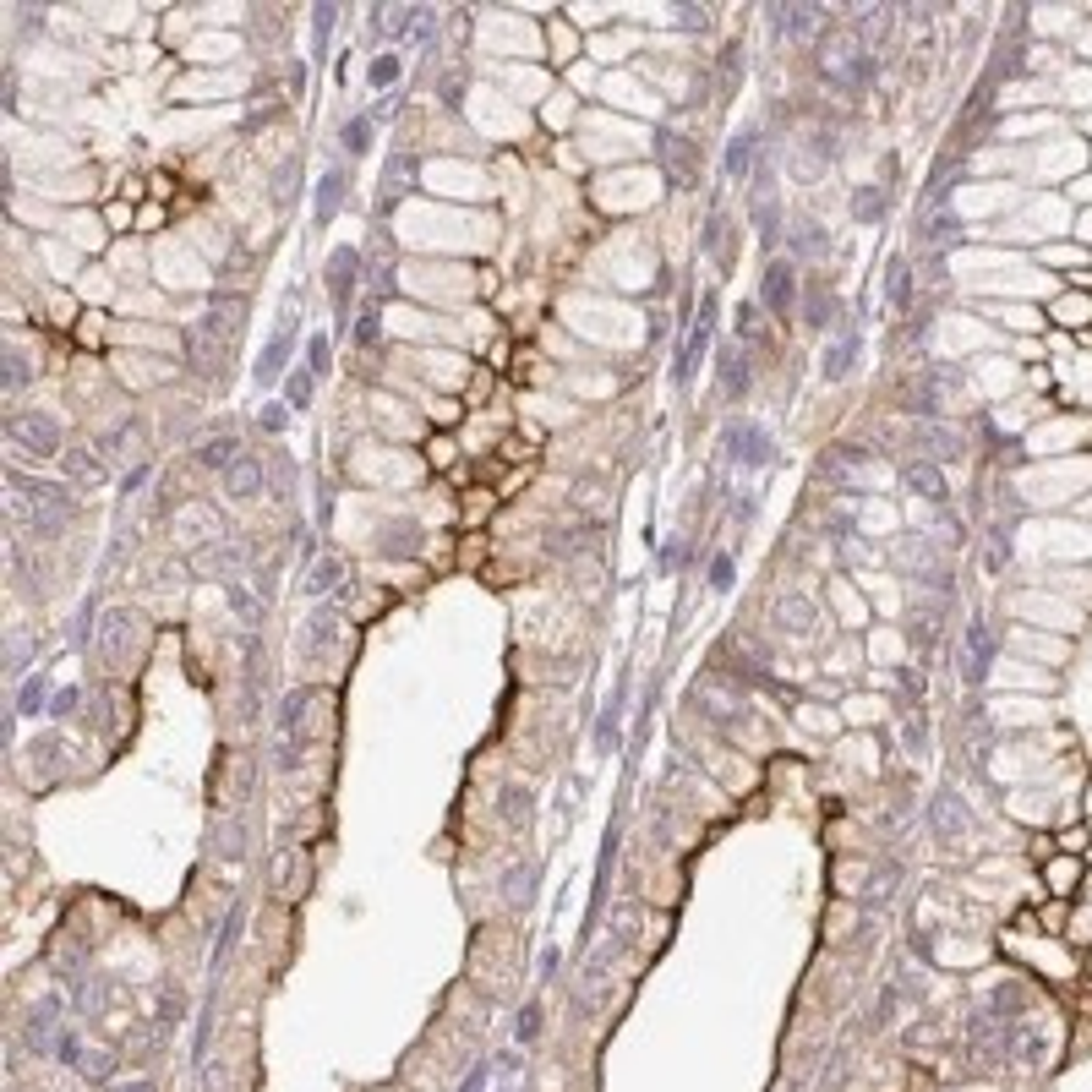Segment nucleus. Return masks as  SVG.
Wrapping results in <instances>:
<instances>
[{"instance_id":"nucleus-1","label":"nucleus","mask_w":1092,"mask_h":1092,"mask_svg":"<svg viewBox=\"0 0 1092 1092\" xmlns=\"http://www.w3.org/2000/svg\"><path fill=\"white\" fill-rule=\"evenodd\" d=\"M6 513L28 536H60L71 525V513H77V498L60 481H33V475L12 471L6 475Z\"/></svg>"},{"instance_id":"nucleus-2","label":"nucleus","mask_w":1092,"mask_h":1092,"mask_svg":"<svg viewBox=\"0 0 1092 1092\" xmlns=\"http://www.w3.org/2000/svg\"><path fill=\"white\" fill-rule=\"evenodd\" d=\"M819 56V77H825L836 94H869L874 71H880V60H874V50L857 33H825V39L814 44Z\"/></svg>"},{"instance_id":"nucleus-3","label":"nucleus","mask_w":1092,"mask_h":1092,"mask_svg":"<svg viewBox=\"0 0 1092 1092\" xmlns=\"http://www.w3.org/2000/svg\"><path fill=\"white\" fill-rule=\"evenodd\" d=\"M656 165L678 192H689V186H699V142L672 132V126H656Z\"/></svg>"},{"instance_id":"nucleus-4","label":"nucleus","mask_w":1092,"mask_h":1092,"mask_svg":"<svg viewBox=\"0 0 1092 1092\" xmlns=\"http://www.w3.org/2000/svg\"><path fill=\"white\" fill-rule=\"evenodd\" d=\"M6 432H12V443L22 448V454H33V459H56V454H66V432H60V421L56 415H44V410H22V415H12L6 421Z\"/></svg>"},{"instance_id":"nucleus-5","label":"nucleus","mask_w":1092,"mask_h":1092,"mask_svg":"<svg viewBox=\"0 0 1092 1092\" xmlns=\"http://www.w3.org/2000/svg\"><path fill=\"white\" fill-rule=\"evenodd\" d=\"M798 301H803V290H798V263H792V257H771V263H765V274H760V306H765V318H771V322H787Z\"/></svg>"},{"instance_id":"nucleus-6","label":"nucleus","mask_w":1092,"mask_h":1092,"mask_svg":"<svg viewBox=\"0 0 1092 1092\" xmlns=\"http://www.w3.org/2000/svg\"><path fill=\"white\" fill-rule=\"evenodd\" d=\"M721 448H727V459H733L737 471H765L775 459V437L765 427H754V421H727L721 427Z\"/></svg>"},{"instance_id":"nucleus-7","label":"nucleus","mask_w":1092,"mask_h":1092,"mask_svg":"<svg viewBox=\"0 0 1092 1092\" xmlns=\"http://www.w3.org/2000/svg\"><path fill=\"white\" fill-rule=\"evenodd\" d=\"M710 339H716V295H699V318L689 322V333H683V345H678V360H672V383L678 388L694 383V366H699V356H710Z\"/></svg>"},{"instance_id":"nucleus-8","label":"nucleus","mask_w":1092,"mask_h":1092,"mask_svg":"<svg viewBox=\"0 0 1092 1092\" xmlns=\"http://www.w3.org/2000/svg\"><path fill=\"white\" fill-rule=\"evenodd\" d=\"M290 350H295V301L284 306V318H279L274 339L263 345V356H257V366H251V377H257V388H274L279 372L290 366Z\"/></svg>"},{"instance_id":"nucleus-9","label":"nucleus","mask_w":1092,"mask_h":1092,"mask_svg":"<svg viewBox=\"0 0 1092 1092\" xmlns=\"http://www.w3.org/2000/svg\"><path fill=\"white\" fill-rule=\"evenodd\" d=\"M137 639H142V628H137V618H132V607H110V612H104V622H98L94 645L104 650L115 666H121V661H132Z\"/></svg>"},{"instance_id":"nucleus-10","label":"nucleus","mask_w":1092,"mask_h":1092,"mask_svg":"<svg viewBox=\"0 0 1092 1092\" xmlns=\"http://www.w3.org/2000/svg\"><path fill=\"white\" fill-rule=\"evenodd\" d=\"M360 290V251L356 246H333L328 257V295H333V312L339 322H350V301Z\"/></svg>"},{"instance_id":"nucleus-11","label":"nucleus","mask_w":1092,"mask_h":1092,"mask_svg":"<svg viewBox=\"0 0 1092 1092\" xmlns=\"http://www.w3.org/2000/svg\"><path fill=\"white\" fill-rule=\"evenodd\" d=\"M819 22H825V12H819V6H798V0H787V6H771V33L781 44H809L819 33Z\"/></svg>"},{"instance_id":"nucleus-12","label":"nucleus","mask_w":1092,"mask_h":1092,"mask_svg":"<svg viewBox=\"0 0 1092 1092\" xmlns=\"http://www.w3.org/2000/svg\"><path fill=\"white\" fill-rule=\"evenodd\" d=\"M760 142H765V132L760 126H743V132H733V142H727V159H721V175L727 180H754L760 175Z\"/></svg>"},{"instance_id":"nucleus-13","label":"nucleus","mask_w":1092,"mask_h":1092,"mask_svg":"<svg viewBox=\"0 0 1092 1092\" xmlns=\"http://www.w3.org/2000/svg\"><path fill=\"white\" fill-rule=\"evenodd\" d=\"M787 257L792 263H819V257H830V230L819 219H809V213L787 219Z\"/></svg>"},{"instance_id":"nucleus-14","label":"nucleus","mask_w":1092,"mask_h":1092,"mask_svg":"<svg viewBox=\"0 0 1092 1092\" xmlns=\"http://www.w3.org/2000/svg\"><path fill=\"white\" fill-rule=\"evenodd\" d=\"M775 622H781V634H792V639H814L819 628H825V618H819V607L809 595H781V601H775Z\"/></svg>"},{"instance_id":"nucleus-15","label":"nucleus","mask_w":1092,"mask_h":1092,"mask_svg":"<svg viewBox=\"0 0 1092 1092\" xmlns=\"http://www.w3.org/2000/svg\"><path fill=\"white\" fill-rule=\"evenodd\" d=\"M819 471H825L836 486H869V454L852 448V443H836L825 459H819Z\"/></svg>"},{"instance_id":"nucleus-16","label":"nucleus","mask_w":1092,"mask_h":1092,"mask_svg":"<svg viewBox=\"0 0 1092 1092\" xmlns=\"http://www.w3.org/2000/svg\"><path fill=\"white\" fill-rule=\"evenodd\" d=\"M995 666V639H989V622L983 618H967V656H961V678L967 683H983Z\"/></svg>"},{"instance_id":"nucleus-17","label":"nucleus","mask_w":1092,"mask_h":1092,"mask_svg":"<svg viewBox=\"0 0 1092 1092\" xmlns=\"http://www.w3.org/2000/svg\"><path fill=\"white\" fill-rule=\"evenodd\" d=\"M716 377H721V394H727V399H743L748 383H754V366H748L743 345H721L716 350Z\"/></svg>"},{"instance_id":"nucleus-18","label":"nucleus","mask_w":1092,"mask_h":1092,"mask_svg":"<svg viewBox=\"0 0 1092 1092\" xmlns=\"http://www.w3.org/2000/svg\"><path fill=\"white\" fill-rule=\"evenodd\" d=\"M737 345H748V350H771L775 345V322L765 318L760 301H743V306H737Z\"/></svg>"},{"instance_id":"nucleus-19","label":"nucleus","mask_w":1092,"mask_h":1092,"mask_svg":"<svg viewBox=\"0 0 1092 1092\" xmlns=\"http://www.w3.org/2000/svg\"><path fill=\"white\" fill-rule=\"evenodd\" d=\"M219 481H224V492H230V498H257V492H263V481H268V475H263V459L241 454L236 465L219 475Z\"/></svg>"},{"instance_id":"nucleus-20","label":"nucleus","mask_w":1092,"mask_h":1092,"mask_svg":"<svg viewBox=\"0 0 1092 1092\" xmlns=\"http://www.w3.org/2000/svg\"><path fill=\"white\" fill-rule=\"evenodd\" d=\"M857 350H863V333H857V328H847L842 339H836V345L825 350V366H819V372H825V383H842V377H852Z\"/></svg>"},{"instance_id":"nucleus-21","label":"nucleus","mask_w":1092,"mask_h":1092,"mask_svg":"<svg viewBox=\"0 0 1092 1092\" xmlns=\"http://www.w3.org/2000/svg\"><path fill=\"white\" fill-rule=\"evenodd\" d=\"M901 481L913 486V492H923L928 503H945V498H951V486L940 481V465H934V459H907V465H901Z\"/></svg>"},{"instance_id":"nucleus-22","label":"nucleus","mask_w":1092,"mask_h":1092,"mask_svg":"<svg viewBox=\"0 0 1092 1092\" xmlns=\"http://www.w3.org/2000/svg\"><path fill=\"white\" fill-rule=\"evenodd\" d=\"M377 552L383 557H415L421 552V525L415 519H394V525L377 530Z\"/></svg>"},{"instance_id":"nucleus-23","label":"nucleus","mask_w":1092,"mask_h":1092,"mask_svg":"<svg viewBox=\"0 0 1092 1092\" xmlns=\"http://www.w3.org/2000/svg\"><path fill=\"white\" fill-rule=\"evenodd\" d=\"M66 481L71 486H88V492H98V486L110 481V471H104V459L98 454H88V448H66Z\"/></svg>"},{"instance_id":"nucleus-24","label":"nucleus","mask_w":1092,"mask_h":1092,"mask_svg":"<svg viewBox=\"0 0 1092 1092\" xmlns=\"http://www.w3.org/2000/svg\"><path fill=\"white\" fill-rule=\"evenodd\" d=\"M928 819H934V830H940V836H961V830H967V803L956 798V792H934V809H928Z\"/></svg>"},{"instance_id":"nucleus-25","label":"nucleus","mask_w":1092,"mask_h":1092,"mask_svg":"<svg viewBox=\"0 0 1092 1092\" xmlns=\"http://www.w3.org/2000/svg\"><path fill=\"white\" fill-rule=\"evenodd\" d=\"M333 634H339V618H333V607H318L312 618H306V628H301L306 656H322V650L333 645Z\"/></svg>"},{"instance_id":"nucleus-26","label":"nucleus","mask_w":1092,"mask_h":1092,"mask_svg":"<svg viewBox=\"0 0 1092 1092\" xmlns=\"http://www.w3.org/2000/svg\"><path fill=\"white\" fill-rule=\"evenodd\" d=\"M803 306H809V312H803L809 328H830V322L842 318V301H836L825 284H809V290H803Z\"/></svg>"},{"instance_id":"nucleus-27","label":"nucleus","mask_w":1092,"mask_h":1092,"mask_svg":"<svg viewBox=\"0 0 1092 1092\" xmlns=\"http://www.w3.org/2000/svg\"><path fill=\"white\" fill-rule=\"evenodd\" d=\"M339 203H345V169H322L318 203H312V213H318V219H312V224H328L333 213H339Z\"/></svg>"},{"instance_id":"nucleus-28","label":"nucleus","mask_w":1092,"mask_h":1092,"mask_svg":"<svg viewBox=\"0 0 1092 1092\" xmlns=\"http://www.w3.org/2000/svg\"><path fill=\"white\" fill-rule=\"evenodd\" d=\"M885 301H890V312H907V306H913V263H907V257H890Z\"/></svg>"},{"instance_id":"nucleus-29","label":"nucleus","mask_w":1092,"mask_h":1092,"mask_svg":"<svg viewBox=\"0 0 1092 1092\" xmlns=\"http://www.w3.org/2000/svg\"><path fill=\"white\" fill-rule=\"evenodd\" d=\"M890 213V186H857L852 192V219L857 224H880Z\"/></svg>"},{"instance_id":"nucleus-30","label":"nucleus","mask_w":1092,"mask_h":1092,"mask_svg":"<svg viewBox=\"0 0 1092 1092\" xmlns=\"http://www.w3.org/2000/svg\"><path fill=\"white\" fill-rule=\"evenodd\" d=\"M197 459H203L207 471H219V475H224V471H230V465L241 459V448H236V437H230V432H219V437H207V443L197 448Z\"/></svg>"},{"instance_id":"nucleus-31","label":"nucleus","mask_w":1092,"mask_h":1092,"mask_svg":"<svg viewBox=\"0 0 1092 1092\" xmlns=\"http://www.w3.org/2000/svg\"><path fill=\"white\" fill-rule=\"evenodd\" d=\"M918 437H928V454H934V459H967V437H956L951 427H940V421L923 427Z\"/></svg>"},{"instance_id":"nucleus-32","label":"nucleus","mask_w":1092,"mask_h":1092,"mask_svg":"<svg viewBox=\"0 0 1092 1092\" xmlns=\"http://www.w3.org/2000/svg\"><path fill=\"white\" fill-rule=\"evenodd\" d=\"M716 77H721V98H733L737 83H743V44H727V50H721Z\"/></svg>"},{"instance_id":"nucleus-33","label":"nucleus","mask_w":1092,"mask_h":1092,"mask_svg":"<svg viewBox=\"0 0 1092 1092\" xmlns=\"http://www.w3.org/2000/svg\"><path fill=\"white\" fill-rule=\"evenodd\" d=\"M333 584H345V563H339V557H322V563L306 574V595H322V590H333Z\"/></svg>"},{"instance_id":"nucleus-34","label":"nucleus","mask_w":1092,"mask_h":1092,"mask_svg":"<svg viewBox=\"0 0 1092 1092\" xmlns=\"http://www.w3.org/2000/svg\"><path fill=\"white\" fill-rule=\"evenodd\" d=\"M339 142H345V153H350V159H360V153L372 148V115H356V121H345Z\"/></svg>"},{"instance_id":"nucleus-35","label":"nucleus","mask_w":1092,"mask_h":1092,"mask_svg":"<svg viewBox=\"0 0 1092 1092\" xmlns=\"http://www.w3.org/2000/svg\"><path fill=\"white\" fill-rule=\"evenodd\" d=\"M312 383H318V377L306 372V366H295L290 383H284V404H290V410H306V404H312Z\"/></svg>"},{"instance_id":"nucleus-36","label":"nucleus","mask_w":1092,"mask_h":1092,"mask_svg":"<svg viewBox=\"0 0 1092 1092\" xmlns=\"http://www.w3.org/2000/svg\"><path fill=\"white\" fill-rule=\"evenodd\" d=\"M498 809H503V819H508V825H519V819L530 814V787H513V781H508V787H503V798H498Z\"/></svg>"},{"instance_id":"nucleus-37","label":"nucleus","mask_w":1092,"mask_h":1092,"mask_svg":"<svg viewBox=\"0 0 1092 1092\" xmlns=\"http://www.w3.org/2000/svg\"><path fill=\"white\" fill-rule=\"evenodd\" d=\"M415 186V159L410 153H399L394 165H388V197H404Z\"/></svg>"},{"instance_id":"nucleus-38","label":"nucleus","mask_w":1092,"mask_h":1092,"mask_svg":"<svg viewBox=\"0 0 1092 1092\" xmlns=\"http://www.w3.org/2000/svg\"><path fill=\"white\" fill-rule=\"evenodd\" d=\"M399 71H404V66H399V56H377V60H372V71H366V83H372L377 94H388V88L399 83Z\"/></svg>"},{"instance_id":"nucleus-39","label":"nucleus","mask_w":1092,"mask_h":1092,"mask_svg":"<svg viewBox=\"0 0 1092 1092\" xmlns=\"http://www.w3.org/2000/svg\"><path fill=\"white\" fill-rule=\"evenodd\" d=\"M377 333H383V312H377V306H360V318H356V345H360V350H372V345H377Z\"/></svg>"},{"instance_id":"nucleus-40","label":"nucleus","mask_w":1092,"mask_h":1092,"mask_svg":"<svg viewBox=\"0 0 1092 1092\" xmlns=\"http://www.w3.org/2000/svg\"><path fill=\"white\" fill-rule=\"evenodd\" d=\"M44 699H50V683H44V678H28V683H22V699H17V716H39Z\"/></svg>"},{"instance_id":"nucleus-41","label":"nucleus","mask_w":1092,"mask_h":1092,"mask_svg":"<svg viewBox=\"0 0 1092 1092\" xmlns=\"http://www.w3.org/2000/svg\"><path fill=\"white\" fill-rule=\"evenodd\" d=\"M618 716H622V699H612V710L601 716V727H595V748H601V754L618 748Z\"/></svg>"},{"instance_id":"nucleus-42","label":"nucleus","mask_w":1092,"mask_h":1092,"mask_svg":"<svg viewBox=\"0 0 1092 1092\" xmlns=\"http://www.w3.org/2000/svg\"><path fill=\"white\" fill-rule=\"evenodd\" d=\"M22 388H28V356L6 350V394H22Z\"/></svg>"},{"instance_id":"nucleus-43","label":"nucleus","mask_w":1092,"mask_h":1092,"mask_svg":"<svg viewBox=\"0 0 1092 1092\" xmlns=\"http://www.w3.org/2000/svg\"><path fill=\"white\" fill-rule=\"evenodd\" d=\"M333 360H328V333H312V345H306V372L312 377H322Z\"/></svg>"},{"instance_id":"nucleus-44","label":"nucleus","mask_w":1092,"mask_h":1092,"mask_svg":"<svg viewBox=\"0 0 1092 1092\" xmlns=\"http://www.w3.org/2000/svg\"><path fill=\"white\" fill-rule=\"evenodd\" d=\"M236 563H241L236 546H207V552H203V568H207V574H230Z\"/></svg>"},{"instance_id":"nucleus-45","label":"nucleus","mask_w":1092,"mask_h":1092,"mask_svg":"<svg viewBox=\"0 0 1092 1092\" xmlns=\"http://www.w3.org/2000/svg\"><path fill=\"white\" fill-rule=\"evenodd\" d=\"M312 28H318V39H312V50H318V56H322V50H328V28H333V6H328V0H322V6H312Z\"/></svg>"},{"instance_id":"nucleus-46","label":"nucleus","mask_w":1092,"mask_h":1092,"mask_svg":"<svg viewBox=\"0 0 1092 1092\" xmlns=\"http://www.w3.org/2000/svg\"><path fill=\"white\" fill-rule=\"evenodd\" d=\"M530 890H536V869H508V901H530Z\"/></svg>"},{"instance_id":"nucleus-47","label":"nucleus","mask_w":1092,"mask_h":1092,"mask_svg":"<svg viewBox=\"0 0 1092 1092\" xmlns=\"http://www.w3.org/2000/svg\"><path fill=\"white\" fill-rule=\"evenodd\" d=\"M945 236H961V224H956L951 213H934V219L923 224V241H945Z\"/></svg>"},{"instance_id":"nucleus-48","label":"nucleus","mask_w":1092,"mask_h":1092,"mask_svg":"<svg viewBox=\"0 0 1092 1092\" xmlns=\"http://www.w3.org/2000/svg\"><path fill=\"white\" fill-rule=\"evenodd\" d=\"M710 590H733V557H710Z\"/></svg>"},{"instance_id":"nucleus-49","label":"nucleus","mask_w":1092,"mask_h":1092,"mask_svg":"<svg viewBox=\"0 0 1092 1092\" xmlns=\"http://www.w3.org/2000/svg\"><path fill=\"white\" fill-rule=\"evenodd\" d=\"M77 699H83L77 689H56V699H50V716H71V710H77Z\"/></svg>"},{"instance_id":"nucleus-50","label":"nucleus","mask_w":1092,"mask_h":1092,"mask_svg":"<svg viewBox=\"0 0 1092 1092\" xmlns=\"http://www.w3.org/2000/svg\"><path fill=\"white\" fill-rule=\"evenodd\" d=\"M284 421H290V404H263V427L268 432H284Z\"/></svg>"},{"instance_id":"nucleus-51","label":"nucleus","mask_w":1092,"mask_h":1092,"mask_svg":"<svg viewBox=\"0 0 1092 1092\" xmlns=\"http://www.w3.org/2000/svg\"><path fill=\"white\" fill-rule=\"evenodd\" d=\"M230 601H236L241 622H246V628H251V622H257V601H251V595H246V590H230Z\"/></svg>"},{"instance_id":"nucleus-52","label":"nucleus","mask_w":1092,"mask_h":1092,"mask_svg":"<svg viewBox=\"0 0 1092 1092\" xmlns=\"http://www.w3.org/2000/svg\"><path fill=\"white\" fill-rule=\"evenodd\" d=\"M536 1033H541V1010L530 1005L525 1016H519V1043H530V1037H536Z\"/></svg>"},{"instance_id":"nucleus-53","label":"nucleus","mask_w":1092,"mask_h":1092,"mask_svg":"<svg viewBox=\"0 0 1092 1092\" xmlns=\"http://www.w3.org/2000/svg\"><path fill=\"white\" fill-rule=\"evenodd\" d=\"M678 22H683V28H705V22H710V12H705V6H699V12H694V6H683V12H678Z\"/></svg>"},{"instance_id":"nucleus-54","label":"nucleus","mask_w":1092,"mask_h":1092,"mask_svg":"<svg viewBox=\"0 0 1092 1092\" xmlns=\"http://www.w3.org/2000/svg\"><path fill=\"white\" fill-rule=\"evenodd\" d=\"M142 481H148V465H137V471L126 475V481H121V486H126V492H137V486H142Z\"/></svg>"}]
</instances>
